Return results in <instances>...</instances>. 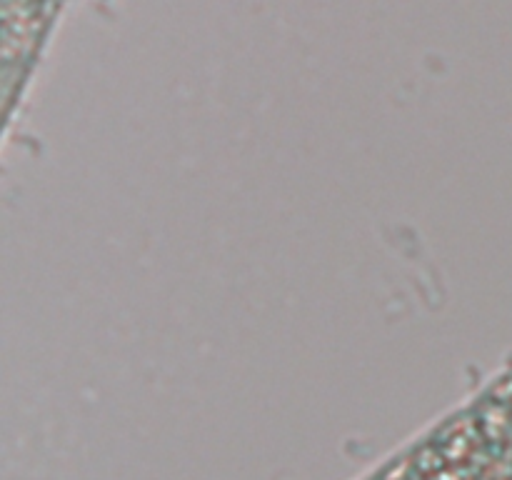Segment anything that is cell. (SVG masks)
I'll return each instance as SVG.
<instances>
[{
	"label": "cell",
	"mask_w": 512,
	"mask_h": 480,
	"mask_svg": "<svg viewBox=\"0 0 512 480\" xmlns=\"http://www.w3.org/2000/svg\"><path fill=\"white\" fill-rule=\"evenodd\" d=\"M63 0H5V40L8 53L15 48L20 63H28L30 53L43 38L53 15Z\"/></svg>",
	"instance_id": "cell-1"
}]
</instances>
